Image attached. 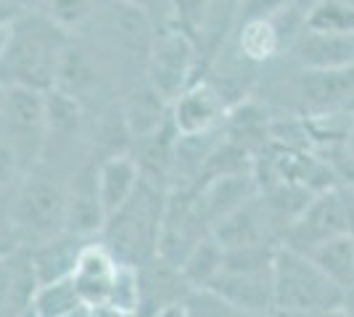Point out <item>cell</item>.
Instances as JSON below:
<instances>
[{
	"label": "cell",
	"instance_id": "cell-9",
	"mask_svg": "<svg viewBox=\"0 0 354 317\" xmlns=\"http://www.w3.org/2000/svg\"><path fill=\"white\" fill-rule=\"evenodd\" d=\"M193 43L185 32H164L148 53V85L159 90L172 104L180 93L191 85Z\"/></svg>",
	"mask_w": 354,
	"mask_h": 317
},
{
	"label": "cell",
	"instance_id": "cell-28",
	"mask_svg": "<svg viewBox=\"0 0 354 317\" xmlns=\"http://www.w3.org/2000/svg\"><path fill=\"white\" fill-rule=\"evenodd\" d=\"M328 312H317V309H275L272 317H328Z\"/></svg>",
	"mask_w": 354,
	"mask_h": 317
},
{
	"label": "cell",
	"instance_id": "cell-31",
	"mask_svg": "<svg viewBox=\"0 0 354 317\" xmlns=\"http://www.w3.org/2000/svg\"><path fill=\"white\" fill-rule=\"evenodd\" d=\"M11 317H40L37 315V309H35V304H27L24 309H19V312H14Z\"/></svg>",
	"mask_w": 354,
	"mask_h": 317
},
{
	"label": "cell",
	"instance_id": "cell-32",
	"mask_svg": "<svg viewBox=\"0 0 354 317\" xmlns=\"http://www.w3.org/2000/svg\"><path fill=\"white\" fill-rule=\"evenodd\" d=\"M328 317H354V315L346 309V307H339V309H330V312H328Z\"/></svg>",
	"mask_w": 354,
	"mask_h": 317
},
{
	"label": "cell",
	"instance_id": "cell-33",
	"mask_svg": "<svg viewBox=\"0 0 354 317\" xmlns=\"http://www.w3.org/2000/svg\"><path fill=\"white\" fill-rule=\"evenodd\" d=\"M344 307H346V309H349V312L354 315V288H352V291H346V299H344Z\"/></svg>",
	"mask_w": 354,
	"mask_h": 317
},
{
	"label": "cell",
	"instance_id": "cell-37",
	"mask_svg": "<svg viewBox=\"0 0 354 317\" xmlns=\"http://www.w3.org/2000/svg\"><path fill=\"white\" fill-rule=\"evenodd\" d=\"M82 312H85V309H82ZM74 317H80V315H74Z\"/></svg>",
	"mask_w": 354,
	"mask_h": 317
},
{
	"label": "cell",
	"instance_id": "cell-1",
	"mask_svg": "<svg viewBox=\"0 0 354 317\" xmlns=\"http://www.w3.org/2000/svg\"><path fill=\"white\" fill-rule=\"evenodd\" d=\"M66 50V30L48 14L16 16L3 24L0 40V85L35 90L56 88L59 66Z\"/></svg>",
	"mask_w": 354,
	"mask_h": 317
},
{
	"label": "cell",
	"instance_id": "cell-7",
	"mask_svg": "<svg viewBox=\"0 0 354 317\" xmlns=\"http://www.w3.org/2000/svg\"><path fill=\"white\" fill-rule=\"evenodd\" d=\"M212 233L225 246V251H243V249H278L286 238V225L272 211L270 201L259 191L246 204H241L230 214L220 217Z\"/></svg>",
	"mask_w": 354,
	"mask_h": 317
},
{
	"label": "cell",
	"instance_id": "cell-21",
	"mask_svg": "<svg viewBox=\"0 0 354 317\" xmlns=\"http://www.w3.org/2000/svg\"><path fill=\"white\" fill-rule=\"evenodd\" d=\"M225 270V246L209 230L201 241L191 249V254L183 259L180 275L188 288H209Z\"/></svg>",
	"mask_w": 354,
	"mask_h": 317
},
{
	"label": "cell",
	"instance_id": "cell-27",
	"mask_svg": "<svg viewBox=\"0 0 354 317\" xmlns=\"http://www.w3.org/2000/svg\"><path fill=\"white\" fill-rule=\"evenodd\" d=\"M27 172L19 162V156L14 153V148L0 137V191L8 188L14 180H21Z\"/></svg>",
	"mask_w": 354,
	"mask_h": 317
},
{
	"label": "cell",
	"instance_id": "cell-26",
	"mask_svg": "<svg viewBox=\"0 0 354 317\" xmlns=\"http://www.w3.org/2000/svg\"><path fill=\"white\" fill-rule=\"evenodd\" d=\"M93 11V0H48V11L61 30L72 32L74 27H80Z\"/></svg>",
	"mask_w": 354,
	"mask_h": 317
},
{
	"label": "cell",
	"instance_id": "cell-25",
	"mask_svg": "<svg viewBox=\"0 0 354 317\" xmlns=\"http://www.w3.org/2000/svg\"><path fill=\"white\" fill-rule=\"evenodd\" d=\"M183 304L188 317H257L236 307L230 299H225L214 288H188Z\"/></svg>",
	"mask_w": 354,
	"mask_h": 317
},
{
	"label": "cell",
	"instance_id": "cell-29",
	"mask_svg": "<svg viewBox=\"0 0 354 317\" xmlns=\"http://www.w3.org/2000/svg\"><path fill=\"white\" fill-rule=\"evenodd\" d=\"M90 317H138V315L122 312V309H114V307H95V309H90Z\"/></svg>",
	"mask_w": 354,
	"mask_h": 317
},
{
	"label": "cell",
	"instance_id": "cell-11",
	"mask_svg": "<svg viewBox=\"0 0 354 317\" xmlns=\"http://www.w3.org/2000/svg\"><path fill=\"white\" fill-rule=\"evenodd\" d=\"M209 288H214L217 294L230 299L241 309H246L249 315L265 317L278 309L272 265H267V267H241V270L225 267L220 278Z\"/></svg>",
	"mask_w": 354,
	"mask_h": 317
},
{
	"label": "cell",
	"instance_id": "cell-38",
	"mask_svg": "<svg viewBox=\"0 0 354 317\" xmlns=\"http://www.w3.org/2000/svg\"><path fill=\"white\" fill-rule=\"evenodd\" d=\"M265 317H272V315H265Z\"/></svg>",
	"mask_w": 354,
	"mask_h": 317
},
{
	"label": "cell",
	"instance_id": "cell-12",
	"mask_svg": "<svg viewBox=\"0 0 354 317\" xmlns=\"http://www.w3.org/2000/svg\"><path fill=\"white\" fill-rule=\"evenodd\" d=\"M225 101L209 82H191L169 106V119L177 135H204L220 130L225 122Z\"/></svg>",
	"mask_w": 354,
	"mask_h": 317
},
{
	"label": "cell",
	"instance_id": "cell-35",
	"mask_svg": "<svg viewBox=\"0 0 354 317\" xmlns=\"http://www.w3.org/2000/svg\"><path fill=\"white\" fill-rule=\"evenodd\" d=\"M0 40H3V27H0Z\"/></svg>",
	"mask_w": 354,
	"mask_h": 317
},
{
	"label": "cell",
	"instance_id": "cell-6",
	"mask_svg": "<svg viewBox=\"0 0 354 317\" xmlns=\"http://www.w3.org/2000/svg\"><path fill=\"white\" fill-rule=\"evenodd\" d=\"M209 230H212V222L201 209L196 188H191V185L169 188L156 257L180 270L183 259L191 254V249L207 236Z\"/></svg>",
	"mask_w": 354,
	"mask_h": 317
},
{
	"label": "cell",
	"instance_id": "cell-18",
	"mask_svg": "<svg viewBox=\"0 0 354 317\" xmlns=\"http://www.w3.org/2000/svg\"><path fill=\"white\" fill-rule=\"evenodd\" d=\"M140 180H143V166L130 153L117 151L98 164V193L104 201L106 220L130 201Z\"/></svg>",
	"mask_w": 354,
	"mask_h": 317
},
{
	"label": "cell",
	"instance_id": "cell-24",
	"mask_svg": "<svg viewBox=\"0 0 354 317\" xmlns=\"http://www.w3.org/2000/svg\"><path fill=\"white\" fill-rule=\"evenodd\" d=\"M304 27L315 32L354 35V0H315L307 6Z\"/></svg>",
	"mask_w": 354,
	"mask_h": 317
},
{
	"label": "cell",
	"instance_id": "cell-4",
	"mask_svg": "<svg viewBox=\"0 0 354 317\" xmlns=\"http://www.w3.org/2000/svg\"><path fill=\"white\" fill-rule=\"evenodd\" d=\"M275 302L278 309H339L344 307L346 291L330 280L307 254L281 246L272 259Z\"/></svg>",
	"mask_w": 354,
	"mask_h": 317
},
{
	"label": "cell",
	"instance_id": "cell-22",
	"mask_svg": "<svg viewBox=\"0 0 354 317\" xmlns=\"http://www.w3.org/2000/svg\"><path fill=\"white\" fill-rule=\"evenodd\" d=\"M307 257H310L330 280H336L344 291H352L354 288V236L352 233H344V236H336V238H330V241L320 243L317 249L307 251Z\"/></svg>",
	"mask_w": 354,
	"mask_h": 317
},
{
	"label": "cell",
	"instance_id": "cell-30",
	"mask_svg": "<svg viewBox=\"0 0 354 317\" xmlns=\"http://www.w3.org/2000/svg\"><path fill=\"white\" fill-rule=\"evenodd\" d=\"M344 140H346V156H349V162H352V166H354V119H352V124H349Z\"/></svg>",
	"mask_w": 354,
	"mask_h": 317
},
{
	"label": "cell",
	"instance_id": "cell-15",
	"mask_svg": "<svg viewBox=\"0 0 354 317\" xmlns=\"http://www.w3.org/2000/svg\"><path fill=\"white\" fill-rule=\"evenodd\" d=\"M291 56L301 69L354 66V35H333L301 27L291 43Z\"/></svg>",
	"mask_w": 354,
	"mask_h": 317
},
{
	"label": "cell",
	"instance_id": "cell-34",
	"mask_svg": "<svg viewBox=\"0 0 354 317\" xmlns=\"http://www.w3.org/2000/svg\"><path fill=\"white\" fill-rule=\"evenodd\" d=\"M80 317H90V309H85V312H80Z\"/></svg>",
	"mask_w": 354,
	"mask_h": 317
},
{
	"label": "cell",
	"instance_id": "cell-36",
	"mask_svg": "<svg viewBox=\"0 0 354 317\" xmlns=\"http://www.w3.org/2000/svg\"><path fill=\"white\" fill-rule=\"evenodd\" d=\"M0 98H3V85H0Z\"/></svg>",
	"mask_w": 354,
	"mask_h": 317
},
{
	"label": "cell",
	"instance_id": "cell-17",
	"mask_svg": "<svg viewBox=\"0 0 354 317\" xmlns=\"http://www.w3.org/2000/svg\"><path fill=\"white\" fill-rule=\"evenodd\" d=\"M201 209L207 214V220L214 225L220 217L230 214L233 209H238L241 204H246L249 198H254L259 193V180L251 172H236V175H222L214 180L204 182L196 188Z\"/></svg>",
	"mask_w": 354,
	"mask_h": 317
},
{
	"label": "cell",
	"instance_id": "cell-3",
	"mask_svg": "<svg viewBox=\"0 0 354 317\" xmlns=\"http://www.w3.org/2000/svg\"><path fill=\"white\" fill-rule=\"evenodd\" d=\"M0 137L14 148L24 172L40 166L45 156L50 127H48V90L3 85L0 98Z\"/></svg>",
	"mask_w": 354,
	"mask_h": 317
},
{
	"label": "cell",
	"instance_id": "cell-23",
	"mask_svg": "<svg viewBox=\"0 0 354 317\" xmlns=\"http://www.w3.org/2000/svg\"><path fill=\"white\" fill-rule=\"evenodd\" d=\"M32 304H35L40 317H74L80 315L82 309H88L77 286H74L72 275L50 280V283H40L37 291H35Z\"/></svg>",
	"mask_w": 354,
	"mask_h": 317
},
{
	"label": "cell",
	"instance_id": "cell-14",
	"mask_svg": "<svg viewBox=\"0 0 354 317\" xmlns=\"http://www.w3.org/2000/svg\"><path fill=\"white\" fill-rule=\"evenodd\" d=\"M117 270L119 259L106 249V243L90 241L82 249V254L77 259V267L72 272V280L88 309L109 304L111 288L117 280Z\"/></svg>",
	"mask_w": 354,
	"mask_h": 317
},
{
	"label": "cell",
	"instance_id": "cell-20",
	"mask_svg": "<svg viewBox=\"0 0 354 317\" xmlns=\"http://www.w3.org/2000/svg\"><path fill=\"white\" fill-rule=\"evenodd\" d=\"M281 14L270 16H249L238 32V48L241 56L254 64L275 59L286 46V32L281 27Z\"/></svg>",
	"mask_w": 354,
	"mask_h": 317
},
{
	"label": "cell",
	"instance_id": "cell-16",
	"mask_svg": "<svg viewBox=\"0 0 354 317\" xmlns=\"http://www.w3.org/2000/svg\"><path fill=\"white\" fill-rule=\"evenodd\" d=\"M93 238H82L74 236L69 230H61L59 236H50L40 241L30 251L32 270L37 275L40 283H50L59 278H69L77 267V259L82 254V249L88 246Z\"/></svg>",
	"mask_w": 354,
	"mask_h": 317
},
{
	"label": "cell",
	"instance_id": "cell-5",
	"mask_svg": "<svg viewBox=\"0 0 354 317\" xmlns=\"http://www.w3.org/2000/svg\"><path fill=\"white\" fill-rule=\"evenodd\" d=\"M66 198L69 188L56 177L32 169L24 175L16 188L14 204H11V222L19 233L45 241L50 236H59L66 230Z\"/></svg>",
	"mask_w": 354,
	"mask_h": 317
},
{
	"label": "cell",
	"instance_id": "cell-19",
	"mask_svg": "<svg viewBox=\"0 0 354 317\" xmlns=\"http://www.w3.org/2000/svg\"><path fill=\"white\" fill-rule=\"evenodd\" d=\"M37 286L40 280L32 270L30 254H0V317H11L32 304Z\"/></svg>",
	"mask_w": 354,
	"mask_h": 317
},
{
	"label": "cell",
	"instance_id": "cell-10",
	"mask_svg": "<svg viewBox=\"0 0 354 317\" xmlns=\"http://www.w3.org/2000/svg\"><path fill=\"white\" fill-rule=\"evenodd\" d=\"M294 93L315 117L333 114L354 101V66L341 69H301L294 79Z\"/></svg>",
	"mask_w": 354,
	"mask_h": 317
},
{
	"label": "cell",
	"instance_id": "cell-13",
	"mask_svg": "<svg viewBox=\"0 0 354 317\" xmlns=\"http://www.w3.org/2000/svg\"><path fill=\"white\" fill-rule=\"evenodd\" d=\"M66 198V230L82 238H95L106 227V209L98 193V166L85 164L74 172Z\"/></svg>",
	"mask_w": 354,
	"mask_h": 317
},
{
	"label": "cell",
	"instance_id": "cell-8",
	"mask_svg": "<svg viewBox=\"0 0 354 317\" xmlns=\"http://www.w3.org/2000/svg\"><path fill=\"white\" fill-rule=\"evenodd\" d=\"M349 225L352 222H349V204H346L344 185H333V188L317 191L310 198V204L288 227L283 246L307 254L320 243L349 233Z\"/></svg>",
	"mask_w": 354,
	"mask_h": 317
},
{
	"label": "cell",
	"instance_id": "cell-2",
	"mask_svg": "<svg viewBox=\"0 0 354 317\" xmlns=\"http://www.w3.org/2000/svg\"><path fill=\"white\" fill-rule=\"evenodd\" d=\"M167 196H169L167 185L143 177L130 201L106 220L101 243H106V249L119 262L146 267L156 259Z\"/></svg>",
	"mask_w": 354,
	"mask_h": 317
}]
</instances>
